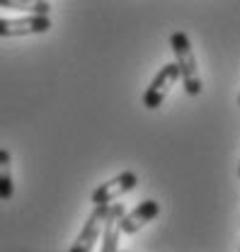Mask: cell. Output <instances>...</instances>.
<instances>
[{
  "label": "cell",
  "mask_w": 240,
  "mask_h": 252,
  "mask_svg": "<svg viewBox=\"0 0 240 252\" xmlns=\"http://www.w3.org/2000/svg\"><path fill=\"white\" fill-rule=\"evenodd\" d=\"M170 46H172V54H175V65L180 70L182 78V88L189 97H197L202 94V73H199V63L194 56V49L189 44V36L184 32H172L170 36Z\"/></svg>",
  "instance_id": "cell-1"
},
{
  "label": "cell",
  "mask_w": 240,
  "mask_h": 252,
  "mask_svg": "<svg viewBox=\"0 0 240 252\" xmlns=\"http://www.w3.org/2000/svg\"><path fill=\"white\" fill-rule=\"evenodd\" d=\"M136 185H138V175L131 172V170H124V172H119L117 177L102 182L100 187L95 189L92 196H90V201L95 204V206H100V204H114L119 196L129 194Z\"/></svg>",
  "instance_id": "cell-2"
},
{
  "label": "cell",
  "mask_w": 240,
  "mask_h": 252,
  "mask_svg": "<svg viewBox=\"0 0 240 252\" xmlns=\"http://www.w3.org/2000/svg\"><path fill=\"white\" fill-rule=\"evenodd\" d=\"M177 80H180L177 65H175V63H165V65L158 70V75L153 78V83L148 85V90L143 93V107H146V109H158V107L165 102L170 88H172Z\"/></svg>",
  "instance_id": "cell-3"
},
{
  "label": "cell",
  "mask_w": 240,
  "mask_h": 252,
  "mask_svg": "<svg viewBox=\"0 0 240 252\" xmlns=\"http://www.w3.org/2000/svg\"><path fill=\"white\" fill-rule=\"evenodd\" d=\"M107 211H109V204H100V206L92 209L90 216L85 219L83 230L78 233L75 243L70 245L68 252H92L95 250V245H97V240H100V235H102V223H104Z\"/></svg>",
  "instance_id": "cell-4"
},
{
  "label": "cell",
  "mask_w": 240,
  "mask_h": 252,
  "mask_svg": "<svg viewBox=\"0 0 240 252\" xmlns=\"http://www.w3.org/2000/svg\"><path fill=\"white\" fill-rule=\"evenodd\" d=\"M49 30H51L49 15H27L20 20L0 17V36H30V34H44Z\"/></svg>",
  "instance_id": "cell-5"
},
{
  "label": "cell",
  "mask_w": 240,
  "mask_h": 252,
  "mask_svg": "<svg viewBox=\"0 0 240 252\" xmlns=\"http://www.w3.org/2000/svg\"><path fill=\"white\" fill-rule=\"evenodd\" d=\"M158 214H160V204H158L155 199H146V201H141L136 209H131L129 214H121L119 233L121 235H134V233H138L146 223H150Z\"/></svg>",
  "instance_id": "cell-6"
},
{
  "label": "cell",
  "mask_w": 240,
  "mask_h": 252,
  "mask_svg": "<svg viewBox=\"0 0 240 252\" xmlns=\"http://www.w3.org/2000/svg\"><path fill=\"white\" fill-rule=\"evenodd\" d=\"M124 214V204H109V211L102 223V248L100 252H119V219Z\"/></svg>",
  "instance_id": "cell-7"
},
{
  "label": "cell",
  "mask_w": 240,
  "mask_h": 252,
  "mask_svg": "<svg viewBox=\"0 0 240 252\" xmlns=\"http://www.w3.org/2000/svg\"><path fill=\"white\" fill-rule=\"evenodd\" d=\"M15 194L12 185V158L5 148H0V201H10Z\"/></svg>",
  "instance_id": "cell-8"
},
{
  "label": "cell",
  "mask_w": 240,
  "mask_h": 252,
  "mask_svg": "<svg viewBox=\"0 0 240 252\" xmlns=\"http://www.w3.org/2000/svg\"><path fill=\"white\" fill-rule=\"evenodd\" d=\"M0 7L5 10H22L30 15H49L51 5L46 0H0Z\"/></svg>",
  "instance_id": "cell-9"
},
{
  "label": "cell",
  "mask_w": 240,
  "mask_h": 252,
  "mask_svg": "<svg viewBox=\"0 0 240 252\" xmlns=\"http://www.w3.org/2000/svg\"><path fill=\"white\" fill-rule=\"evenodd\" d=\"M238 104H240V94H238Z\"/></svg>",
  "instance_id": "cell-10"
},
{
  "label": "cell",
  "mask_w": 240,
  "mask_h": 252,
  "mask_svg": "<svg viewBox=\"0 0 240 252\" xmlns=\"http://www.w3.org/2000/svg\"><path fill=\"white\" fill-rule=\"evenodd\" d=\"M238 175H240V165H238Z\"/></svg>",
  "instance_id": "cell-11"
},
{
  "label": "cell",
  "mask_w": 240,
  "mask_h": 252,
  "mask_svg": "<svg viewBox=\"0 0 240 252\" xmlns=\"http://www.w3.org/2000/svg\"><path fill=\"white\" fill-rule=\"evenodd\" d=\"M119 252H126V250H119Z\"/></svg>",
  "instance_id": "cell-12"
}]
</instances>
